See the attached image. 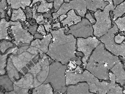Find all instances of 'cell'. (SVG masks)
Segmentation results:
<instances>
[{"label": "cell", "mask_w": 125, "mask_h": 94, "mask_svg": "<svg viewBox=\"0 0 125 94\" xmlns=\"http://www.w3.org/2000/svg\"><path fill=\"white\" fill-rule=\"evenodd\" d=\"M65 31L62 28L50 31L52 38L46 54L55 61L67 65L71 60L78 58L76 55L77 40L72 34H65Z\"/></svg>", "instance_id": "1"}, {"label": "cell", "mask_w": 125, "mask_h": 94, "mask_svg": "<svg viewBox=\"0 0 125 94\" xmlns=\"http://www.w3.org/2000/svg\"><path fill=\"white\" fill-rule=\"evenodd\" d=\"M110 82L102 80L100 81L98 78L86 70L82 73L73 72L69 70L66 72V85L76 84L82 82H86L89 86L90 92L96 94H123V88L116 83L115 76L112 72H109Z\"/></svg>", "instance_id": "2"}, {"label": "cell", "mask_w": 125, "mask_h": 94, "mask_svg": "<svg viewBox=\"0 0 125 94\" xmlns=\"http://www.w3.org/2000/svg\"><path fill=\"white\" fill-rule=\"evenodd\" d=\"M120 61L118 57L107 50L101 42L93 51L85 69L99 80L109 81V71Z\"/></svg>", "instance_id": "3"}, {"label": "cell", "mask_w": 125, "mask_h": 94, "mask_svg": "<svg viewBox=\"0 0 125 94\" xmlns=\"http://www.w3.org/2000/svg\"><path fill=\"white\" fill-rule=\"evenodd\" d=\"M67 69V65L60 62H53L50 65L49 75L44 83H50L55 92L61 94L65 93L68 87L66 78Z\"/></svg>", "instance_id": "4"}, {"label": "cell", "mask_w": 125, "mask_h": 94, "mask_svg": "<svg viewBox=\"0 0 125 94\" xmlns=\"http://www.w3.org/2000/svg\"><path fill=\"white\" fill-rule=\"evenodd\" d=\"M115 7L113 4L109 3L104 10L98 9L95 12L94 15L96 22L93 25L94 36L99 38L106 34L112 28L110 12L113 11Z\"/></svg>", "instance_id": "5"}, {"label": "cell", "mask_w": 125, "mask_h": 94, "mask_svg": "<svg viewBox=\"0 0 125 94\" xmlns=\"http://www.w3.org/2000/svg\"><path fill=\"white\" fill-rule=\"evenodd\" d=\"M118 30L116 24H114L108 32L99 37V39L104 45L105 48L111 53L125 59V41L119 44L116 43L114 39L115 35L118 33Z\"/></svg>", "instance_id": "6"}, {"label": "cell", "mask_w": 125, "mask_h": 94, "mask_svg": "<svg viewBox=\"0 0 125 94\" xmlns=\"http://www.w3.org/2000/svg\"><path fill=\"white\" fill-rule=\"evenodd\" d=\"M76 50L83 53L82 62L83 68H86L88 61L93 51L101 43L95 36H91L86 38H77Z\"/></svg>", "instance_id": "7"}, {"label": "cell", "mask_w": 125, "mask_h": 94, "mask_svg": "<svg viewBox=\"0 0 125 94\" xmlns=\"http://www.w3.org/2000/svg\"><path fill=\"white\" fill-rule=\"evenodd\" d=\"M74 10L80 16L84 17L87 12V3L85 0H72L68 3H64L57 12L52 13V17L57 19L62 14H66L71 10Z\"/></svg>", "instance_id": "8"}, {"label": "cell", "mask_w": 125, "mask_h": 94, "mask_svg": "<svg viewBox=\"0 0 125 94\" xmlns=\"http://www.w3.org/2000/svg\"><path fill=\"white\" fill-rule=\"evenodd\" d=\"M50 68V65L49 59L44 54L42 59L28 70V72L31 73L34 78L36 79L41 83H44L48 77Z\"/></svg>", "instance_id": "9"}, {"label": "cell", "mask_w": 125, "mask_h": 94, "mask_svg": "<svg viewBox=\"0 0 125 94\" xmlns=\"http://www.w3.org/2000/svg\"><path fill=\"white\" fill-rule=\"evenodd\" d=\"M69 34H72L76 38H86L94 35L93 25L86 18L83 17L82 21L69 27Z\"/></svg>", "instance_id": "10"}, {"label": "cell", "mask_w": 125, "mask_h": 94, "mask_svg": "<svg viewBox=\"0 0 125 94\" xmlns=\"http://www.w3.org/2000/svg\"><path fill=\"white\" fill-rule=\"evenodd\" d=\"M52 38V35L51 33L44 36L41 40L37 38L31 42L26 51L32 54L36 55L39 53L41 55L46 53L49 50V45Z\"/></svg>", "instance_id": "11"}, {"label": "cell", "mask_w": 125, "mask_h": 94, "mask_svg": "<svg viewBox=\"0 0 125 94\" xmlns=\"http://www.w3.org/2000/svg\"><path fill=\"white\" fill-rule=\"evenodd\" d=\"M34 78L31 73L28 72L20 79L13 82L14 94H29V90L33 89Z\"/></svg>", "instance_id": "12"}, {"label": "cell", "mask_w": 125, "mask_h": 94, "mask_svg": "<svg viewBox=\"0 0 125 94\" xmlns=\"http://www.w3.org/2000/svg\"><path fill=\"white\" fill-rule=\"evenodd\" d=\"M11 28L15 40L14 43L17 45L20 42L30 44L34 39L33 35L24 29L20 21L17 25H11Z\"/></svg>", "instance_id": "13"}, {"label": "cell", "mask_w": 125, "mask_h": 94, "mask_svg": "<svg viewBox=\"0 0 125 94\" xmlns=\"http://www.w3.org/2000/svg\"><path fill=\"white\" fill-rule=\"evenodd\" d=\"M36 55L32 54L25 50L21 53L18 54L17 56L13 54L11 55L10 57L11 58L13 64L17 70L22 73V74H24L22 69L26 67Z\"/></svg>", "instance_id": "14"}, {"label": "cell", "mask_w": 125, "mask_h": 94, "mask_svg": "<svg viewBox=\"0 0 125 94\" xmlns=\"http://www.w3.org/2000/svg\"><path fill=\"white\" fill-rule=\"evenodd\" d=\"M110 70L115 75L116 83L120 84L125 93V70L123 64L119 61Z\"/></svg>", "instance_id": "15"}, {"label": "cell", "mask_w": 125, "mask_h": 94, "mask_svg": "<svg viewBox=\"0 0 125 94\" xmlns=\"http://www.w3.org/2000/svg\"><path fill=\"white\" fill-rule=\"evenodd\" d=\"M67 94H94L90 92L89 86L86 82H79L68 86Z\"/></svg>", "instance_id": "16"}, {"label": "cell", "mask_w": 125, "mask_h": 94, "mask_svg": "<svg viewBox=\"0 0 125 94\" xmlns=\"http://www.w3.org/2000/svg\"><path fill=\"white\" fill-rule=\"evenodd\" d=\"M53 88L50 83H41L37 79L34 78L33 94H52Z\"/></svg>", "instance_id": "17"}, {"label": "cell", "mask_w": 125, "mask_h": 94, "mask_svg": "<svg viewBox=\"0 0 125 94\" xmlns=\"http://www.w3.org/2000/svg\"><path fill=\"white\" fill-rule=\"evenodd\" d=\"M19 21L13 22L12 21H8L5 18L1 19L0 23V39L11 40L12 39L9 36L8 32V28L10 26L16 25L19 23Z\"/></svg>", "instance_id": "18"}, {"label": "cell", "mask_w": 125, "mask_h": 94, "mask_svg": "<svg viewBox=\"0 0 125 94\" xmlns=\"http://www.w3.org/2000/svg\"><path fill=\"white\" fill-rule=\"evenodd\" d=\"M67 17L62 21H61L63 26L68 25L69 27L73 25L76 24L82 20V17L76 15L74 10H71L67 13Z\"/></svg>", "instance_id": "19"}, {"label": "cell", "mask_w": 125, "mask_h": 94, "mask_svg": "<svg viewBox=\"0 0 125 94\" xmlns=\"http://www.w3.org/2000/svg\"><path fill=\"white\" fill-rule=\"evenodd\" d=\"M87 5V9L90 11L95 12L98 10H103L109 2L104 0H85Z\"/></svg>", "instance_id": "20"}, {"label": "cell", "mask_w": 125, "mask_h": 94, "mask_svg": "<svg viewBox=\"0 0 125 94\" xmlns=\"http://www.w3.org/2000/svg\"><path fill=\"white\" fill-rule=\"evenodd\" d=\"M19 48L18 47H15L10 49L8 51L7 53L5 54H0V75H5L6 72L5 68L7 67V59L8 56L10 54H16L18 52Z\"/></svg>", "instance_id": "21"}, {"label": "cell", "mask_w": 125, "mask_h": 94, "mask_svg": "<svg viewBox=\"0 0 125 94\" xmlns=\"http://www.w3.org/2000/svg\"><path fill=\"white\" fill-rule=\"evenodd\" d=\"M6 70L9 76L13 82H14V81L19 79V71L14 65L12 62V59L10 57H9L8 59Z\"/></svg>", "instance_id": "22"}, {"label": "cell", "mask_w": 125, "mask_h": 94, "mask_svg": "<svg viewBox=\"0 0 125 94\" xmlns=\"http://www.w3.org/2000/svg\"><path fill=\"white\" fill-rule=\"evenodd\" d=\"M7 2L13 9H18L21 7L25 10L26 7L30 6L32 3L31 0H7Z\"/></svg>", "instance_id": "23"}, {"label": "cell", "mask_w": 125, "mask_h": 94, "mask_svg": "<svg viewBox=\"0 0 125 94\" xmlns=\"http://www.w3.org/2000/svg\"><path fill=\"white\" fill-rule=\"evenodd\" d=\"M38 2H40L41 3L38 7L37 9L38 12L41 13L48 12L50 9H52L53 7V3H48L46 0H33L31 4L30 7H32L34 3Z\"/></svg>", "instance_id": "24"}, {"label": "cell", "mask_w": 125, "mask_h": 94, "mask_svg": "<svg viewBox=\"0 0 125 94\" xmlns=\"http://www.w3.org/2000/svg\"><path fill=\"white\" fill-rule=\"evenodd\" d=\"M0 85L1 88L5 90L6 92L13 91V82L11 80L8 75H0Z\"/></svg>", "instance_id": "25"}, {"label": "cell", "mask_w": 125, "mask_h": 94, "mask_svg": "<svg viewBox=\"0 0 125 94\" xmlns=\"http://www.w3.org/2000/svg\"><path fill=\"white\" fill-rule=\"evenodd\" d=\"M112 12L114 21L118 18L122 17L125 14V0L116 6Z\"/></svg>", "instance_id": "26"}, {"label": "cell", "mask_w": 125, "mask_h": 94, "mask_svg": "<svg viewBox=\"0 0 125 94\" xmlns=\"http://www.w3.org/2000/svg\"><path fill=\"white\" fill-rule=\"evenodd\" d=\"M18 19H20L23 21H25L26 20V15L21 8L17 10L13 9L10 20L14 21Z\"/></svg>", "instance_id": "27"}, {"label": "cell", "mask_w": 125, "mask_h": 94, "mask_svg": "<svg viewBox=\"0 0 125 94\" xmlns=\"http://www.w3.org/2000/svg\"><path fill=\"white\" fill-rule=\"evenodd\" d=\"M0 51L1 53L4 54L6 51L9 48L13 47V44L9 41H7L6 40L3 39L0 41Z\"/></svg>", "instance_id": "28"}, {"label": "cell", "mask_w": 125, "mask_h": 94, "mask_svg": "<svg viewBox=\"0 0 125 94\" xmlns=\"http://www.w3.org/2000/svg\"><path fill=\"white\" fill-rule=\"evenodd\" d=\"M115 21L118 29L123 32H125V15L122 17L118 18Z\"/></svg>", "instance_id": "29"}, {"label": "cell", "mask_w": 125, "mask_h": 94, "mask_svg": "<svg viewBox=\"0 0 125 94\" xmlns=\"http://www.w3.org/2000/svg\"><path fill=\"white\" fill-rule=\"evenodd\" d=\"M7 0H1L0 3V17L1 18H5V10L7 7L6 5Z\"/></svg>", "instance_id": "30"}, {"label": "cell", "mask_w": 125, "mask_h": 94, "mask_svg": "<svg viewBox=\"0 0 125 94\" xmlns=\"http://www.w3.org/2000/svg\"><path fill=\"white\" fill-rule=\"evenodd\" d=\"M115 42L117 44H121L125 40V36L124 35H121V34H118L115 35Z\"/></svg>", "instance_id": "31"}, {"label": "cell", "mask_w": 125, "mask_h": 94, "mask_svg": "<svg viewBox=\"0 0 125 94\" xmlns=\"http://www.w3.org/2000/svg\"><path fill=\"white\" fill-rule=\"evenodd\" d=\"M63 3V0H54L53 2V6L54 7V12H57L61 5Z\"/></svg>", "instance_id": "32"}, {"label": "cell", "mask_w": 125, "mask_h": 94, "mask_svg": "<svg viewBox=\"0 0 125 94\" xmlns=\"http://www.w3.org/2000/svg\"><path fill=\"white\" fill-rule=\"evenodd\" d=\"M85 17V18H87L89 21L91 23L92 25H94L95 23L96 20L93 17L92 15L90 12L86 13Z\"/></svg>", "instance_id": "33"}, {"label": "cell", "mask_w": 125, "mask_h": 94, "mask_svg": "<svg viewBox=\"0 0 125 94\" xmlns=\"http://www.w3.org/2000/svg\"><path fill=\"white\" fill-rule=\"evenodd\" d=\"M37 31L38 32L41 34L43 36H46V33L45 31L44 26L42 25H40V26H39L37 29Z\"/></svg>", "instance_id": "34"}, {"label": "cell", "mask_w": 125, "mask_h": 94, "mask_svg": "<svg viewBox=\"0 0 125 94\" xmlns=\"http://www.w3.org/2000/svg\"><path fill=\"white\" fill-rule=\"evenodd\" d=\"M70 71L72 72H73L82 73L84 70H83V69L82 68L80 67L79 65H78L74 70H70Z\"/></svg>", "instance_id": "35"}, {"label": "cell", "mask_w": 125, "mask_h": 94, "mask_svg": "<svg viewBox=\"0 0 125 94\" xmlns=\"http://www.w3.org/2000/svg\"><path fill=\"white\" fill-rule=\"evenodd\" d=\"M125 0H113V4L116 7L122 2H123Z\"/></svg>", "instance_id": "36"}, {"label": "cell", "mask_w": 125, "mask_h": 94, "mask_svg": "<svg viewBox=\"0 0 125 94\" xmlns=\"http://www.w3.org/2000/svg\"><path fill=\"white\" fill-rule=\"evenodd\" d=\"M44 27H45V29H46V30L47 31V32H49L50 30V28L51 27V25L49 23L47 24H44Z\"/></svg>", "instance_id": "37"}, {"label": "cell", "mask_w": 125, "mask_h": 94, "mask_svg": "<svg viewBox=\"0 0 125 94\" xmlns=\"http://www.w3.org/2000/svg\"><path fill=\"white\" fill-rule=\"evenodd\" d=\"M68 15H66L65 14H62L61 15H60V21H62L64 20V18H66L67 17Z\"/></svg>", "instance_id": "38"}, {"label": "cell", "mask_w": 125, "mask_h": 94, "mask_svg": "<svg viewBox=\"0 0 125 94\" xmlns=\"http://www.w3.org/2000/svg\"><path fill=\"white\" fill-rule=\"evenodd\" d=\"M53 27H58L60 28L61 27L60 24L59 23L54 24L53 25Z\"/></svg>", "instance_id": "39"}, {"label": "cell", "mask_w": 125, "mask_h": 94, "mask_svg": "<svg viewBox=\"0 0 125 94\" xmlns=\"http://www.w3.org/2000/svg\"><path fill=\"white\" fill-rule=\"evenodd\" d=\"M105 1L109 2V4H113V0H104Z\"/></svg>", "instance_id": "40"}, {"label": "cell", "mask_w": 125, "mask_h": 94, "mask_svg": "<svg viewBox=\"0 0 125 94\" xmlns=\"http://www.w3.org/2000/svg\"><path fill=\"white\" fill-rule=\"evenodd\" d=\"M64 1L65 3H69V2H70V1H71L70 0H64Z\"/></svg>", "instance_id": "41"}, {"label": "cell", "mask_w": 125, "mask_h": 94, "mask_svg": "<svg viewBox=\"0 0 125 94\" xmlns=\"http://www.w3.org/2000/svg\"><path fill=\"white\" fill-rule=\"evenodd\" d=\"M49 2H52V1H54V0H47Z\"/></svg>", "instance_id": "42"}, {"label": "cell", "mask_w": 125, "mask_h": 94, "mask_svg": "<svg viewBox=\"0 0 125 94\" xmlns=\"http://www.w3.org/2000/svg\"><path fill=\"white\" fill-rule=\"evenodd\" d=\"M124 68H125V61H124Z\"/></svg>", "instance_id": "43"}]
</instances>
